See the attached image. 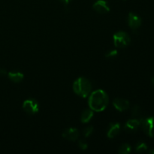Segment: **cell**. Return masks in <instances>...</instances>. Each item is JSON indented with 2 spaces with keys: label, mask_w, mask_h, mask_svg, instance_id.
I'll return each instance as SVG.
<instances>
[{
  "label": "cell",
  "mask_w": 154,
  "mask_h": 154,
  "mask_svg": "<svg viewBox=\"0 0 154 154\" xmlns=\"http://www.w3.org/2000/svg\"><path fill=\"white\" fill-rule=\"evenodd\" d=\"M132 116L134 117H138L140 116V114H141V108L138 105H135L132 108Z\"/></svg>",
  "instance_id": "17"
},
{
  "label": "cell",
  "mask_w": 154,
  "mask_h": 154,
  "mask_svg": "<svg viewBox=\"0 0 154 154\" xmlns=\"http://www.w3.org/2000/svg\"><path fill=\"white\" fill-rule=\"evenodd\" d=\"M147 150V146L145 143L144 142H140L137 144L136 147H135V150L138 153H143L145 152Z\"/></svg>",
  "instance_id": "15"
},
{
  "label": "cell",
  "mask_w": 154,
  "mask_h": 154,
  "mask_svg": "<svg viewBox=\"0 0 154 154\" xmlns=\"http://www.w3.org/2000/svg\"><path fill=\"white\" fill-rule=\"evenodd\" d=\"M120 130V123H111L110 125L109 129L108 131L107 135L109 138H114L117 136L119 134Z\"/></svg>",
  "instance_id": "11"
},
{
  "label": "cell",
  "mask_w": 154,
  "mask_h": 154,
  "mask_svg": "<svg viewBox=\"0 0 154 154\" xmlns=\"http://www.w3.org/2000/svg\"><path fill=\"white\" fill-rule=\"evenodd\" d=\"M108 102L109 99L107 93L102 90H97L90 94L88 103L90 109L96 112H101L107 108Z\"/></svg>",
  "instance_id": "1"
},
{
  "label": "cell",
  "mask_w": 154,
  "mask_h": 154,
  "mask_svg": "<svg viewBox=\"0 0 154 154\" xmlns=\"http://www.w3.org/2000/svg\"><path fill=\"white\" fill-rule=\"evenodd\" d=\"M114 44L117 48H123L128 46L131 42V38L129 34L123 31H120L114 35Z\"/></svg>",
  "instance_id": "3"
},
{
  "label": "cell",
  "mask_w": 154,
  "mask_h": 154,
  "mask_svg": "<svg viewBox=\"0 0 154 154\" xmlns=\"http://www.w3.org/2000/svg\"><path fill=\"white\" fill-rule=\"evenodd\" d=\"M141 121L142 119H131V120H128L126 123L125 124L124 129L126 132H129V133H132L138 130L139 126H141Z\"/></svg>",
  "instance_id": "6"
},
{
  "label": "cell",
  "mask_w": 154,
  "mask_h": 154,
  "mask_svg": "<svg viewBox=\"0 0 154 154\" xmlns=\"http://www.w3.org/2000/svg\"><path fill=\"white\" fill-rule=\"evenodd\" d=\"M128 23L132 29L135 30L141 26V18L136 14L130 12L129 14V17H128Z\"/></svg>",
  "instance_id": "7"
},
{
  "label": "cell",
  "mask_w": 154,
  "mask_h": 154,
  "mask_svg": "<svg viewBox=\"0 0 154 154\" xmlns=\"http://www.w3.org/2000/svg\"><path fill=\"white\" fill-rule=\"evenodd\" d=\"M92 90V84L88 79L79 78L74 82L73 90L75 94L81 97L86 98L89 96Z\"/></svg>",
  "instance_id": "2"
},
{
  "label": "cell",
  "mask_w": 154,
  "mask_h": 154,
  "mask_svg": "<svg viewBox=\"0 0 154 154\" xmlns=\"http://www.w3.org/2000/svg\"><path fill=\"white\" fill-rule=\"evenodd\" d=\"M141 125L146 135L151 138L154 137V117H148L144 120L142 119Z\"/></svg>",
  "instance_id": "5"
},
{
  "label": "cell",
  "mask_w": 154,
  "mask_h": 154,
  "mask_svg": "<svg viewBox=\"0 0 154 154\" xmlns=\"http://www.w3.org/2000/svg\"><path fill=\"white\" fill-rule=\"evenodd\" d=\"M93 111L92 109H86L84 112L82 113L81 117V120L82 123H87L91 120V119L93 117Z\"/></svg>",
  "instance_id": "13"
},
{
  "label": "cell",
  "mask_w": 154,
  "mask_h": 154,
  "mask_svg": "<svg viewBox=\"0 0 154 154\" xmlns=\"http://www.w3.org/2000/svg\"><path fill=\"white\" fill-rule=\"evenodd\" d=\"M7 72L5 69H0V76H5L7 75Z\"/></svg>",
  "instance_id": "20"
},
{
  "label": "cell",
  "mask_w": 154,
  "mask_h": 154,
  "mask_svg": "<svg viewBox=\"0 0 154 154\" xmlns=\"http://www.w3.org/2000/svg\"><path fill=\"white\" fill-rule=\"evenodd\" d=\"M93 132V127L92 126H89L87 127H86L85 129L83 131V133H84V135L86 137V138H88L90 135H92V133Z\"/></svg>",
  "instance_id": "16"
},
{
  "label": "cell",
  "mask_w": 154,
  "mask_h": 154,
  "mask_svg": "<svg viewBox=\"0 0 154 154\" xmlns=\"http://www.w3.org/2000/svg\"><path fill=\"white\" fill-rule=\"evenodd\" d=\"M148 153H153V154H154V150H149V151H148Z\"/></svg>",
  "instance_id": "22"
},
{
  "label": "cell",
  "mask_w": 154,
  "mask_h": 154,
  "mask_svg": "<svg viewBox=\"0 0 154 154\" xmlns=\"http://www.w3.org/2000/svg\"><path fill=\"white\" fill-rule=\"evenodd\" d=\"M113 105H114V108L119 111H126L129 109V102L126 99H120V98H117L113 102Z\"/></svg>",
  "instance_id": "10"
},
{
  "label": "cell",
  "mask_w": 154,
  "mask_h": 154,
  "mask_svg": "<svg viewBox=\"0 0 154 154\" xmlns=\"http://www.w3.org/2000/svg\"><path fill=\"white\" fill-rule=\"evenodd\" d=\"M117 55V50H110V51H107L105 57H106V58L111 59V58H114V57H115Z\"/></svg>",
  "instance_id": "18"
},
{
  "label": "cell",
  "mask_w": 154,
  "mask_h": 154,
  "mask_svg": "<svg viewBox=\"0 0 154 154\" xmlns=\"http://www.w3.org/2000/svg\"><path fill=\"white\" fill-rule=\"evenodd\" d=\"M23 108L28 114H35L39 111V105L37 100L35 99H29L24 101Z\"/></svg>",
  "instance_id": "4"
},
{
  "label": "cell",
  "mask_w": 154,
  "mask_h": 154,
  "mask_svg": "<svg viewBox=\"0 0 154 154\" xmlns=\"http://www.w3.org/2000/svg\"><path fill=\"white\" fill-rule=\"evenodd\" d=\"M132 150V147L129 144H123L119 148V153L120 154H129Z\"/></svg>",
  "instance_id": "14"
},
{
  "label": "cell",
  "mask_w": 154,
  "mask_h": 154,
  "mask_svg": "<svg viewBox=\"0 0 154 154\" xmlns=\"http://www.w3.org/2000/svg\"><path fill=\"white\" fill-rule=\"evenodd\" d=\"M60 1H61L63 3V4L67 5V4H69V3L70 2L72 1V0H60Z\"/></svg>",
  "instance_id": "21"
},
{
  "label": "cell",
  "mask_w": 154,
  "mask_h": 154,
  "mask_svg": "<svg viewBox=\"0 0 154 154\" xmlns=\"http://www.w3.org/2000/svg\"><path fill=\"white\" fill-rule=\"evenodd\" d=\"M78 146H79V147L81 148V150H87V147H88V144H87V143L85 141H84V140H80L79 142H78Z\"/></svg>",
  "instance_id": "19"
},
{
  "label": "cell",
  "mask_w": 154,
  "mask_h": 154,
  "mask_svg": "<svg viewBox=\"0 0 154 154\" xmlns=\"http://www.w3.org/2000/svg\"><path fill=\"white\" fill-rule=\"evenodd\" d=\"M9 79L14 83H20L24 78L23 74L21 73L20 72H17V71H13L8 73Z\"/></svg>",
  "instance_id": "12"
},
{
  "label": "cell",
  "mask_w": 154,
  "mask_h": 154,
  "mask_svg": "<svg viewBox=\"0 0 154 154\" xmlns=\"http://www.w3.org/2000/svg\"><path fill=\"white\" fill-rule=\"evenodd\" d=\"M93 9L100 14H106L110 11V7L105 0H98L93 4Z\"/></svg>",
  "instance_id": "9"
},
{
  "label": "cell",
  "mask_w": 154,
  "mask_h": 154,
  "mask_svg": "<svg viewBox=\"0 0 154 154\" xmlns=\"http://www.w3.org/2000/svg\"><path fill=\"white\" fill-rule=\"evenodd\" d=\"M62 136L68 141H75L79 137V132L76 128H69L63 132Z\"/></svg>",
  "instance_id": "8"
},
{
  "label": "cell",
  "mask_w": 154,
  "mask_h": 154,
  "mask_svg": "<svg viewBox=\"0 0 154 154\" xmlns=\"http://www.w3.org/2000/svg\"><path fill=\"white\" fill-rule=\"evenodd\" d=\"M151 82H152V84H153V86H154V76L151 78Z\"/></svg>",
  "instance_id": "23"
}]
</instances>
